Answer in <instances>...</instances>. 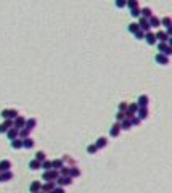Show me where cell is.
I'll return each mask as SVG.
<instances>
[{"mask_svg": "<svg viewBox=\"0 0 172 193\" xmlns=\"http://www.w3.org/2000/svg\"><path fill=\"white\" fill-rule=\"evenodd\" d=\"M58 175H60V171H56V169H48V171L44 172V175H42V180H45V182H55Z\"/></svg>", "mask_w": 172, "mask_h": 193, "instance_id": "1", "label": "cell"}, {"mask_svg": "<svg viewBox=\"0 0 172 193\" xmlns=\"http://www.w3.org/2000/svg\"><path fill=\"white\" fill-rule=\"evenodd\" d=\"M55 184L58 187L71 185V184H73V177H69V175H58V177H56V180H55Z\"/></svg>", "mask_w": 172, "mask_h": 193, "instance_id": "2", "label": "cell"}, {"mask_svg": "<svg viewBox=\"0 0 172 193\" xmlns=\"http://www.w3.org/2000/svg\"><path fill=\"white\" fill-rule=\"evenodd\" d=\"M158 52L166 55V57H170L172 55V47L167 42H158Z\"/></svg>", "mask_w": 172, "mask_h": 193, "instance_id": "3", "label": "cell"}, {"mask_svg": "<svg viewBox=\"0 0 172 193\" xmlns=\"http://www.w3.org/2000/svg\"><path fill=\"white\" fill-rule=\"evenodd\" d=\"M138 27H140V31L143 32H148L151 27H150V23H148V18H143V16H138Z\"/></svg>", "mask_w": 172, "mask_h": 193, "instance_id": "4", "label": "cell"}, {"mask_svg": "<svg viewBox=\"0 0 172 193\" xmlns=\"http://www.w3.org/2000/svg\"><path fill=\"white\" fill-rule=\"evenodd\" d=\"M0 116H2L3 119H15L18 116V111L13 108H8V109H3L2 113H0Z\"/></svg>", "mask_w": 172, "mask_h": 193, "instance_id": "5", "label": "cell"}, {"mask_svg": "<svg viewBox=\"0 0 172 193\" xmlns=\"http://www.w3.org/2000/svg\"><path fill=\"white\" fill-rule=\"evenodd\" d=\"M109 135L113 137V139H116V137H119V135H121V124H119V122H116V124H113V126H111V129H109Z\"/></svg>", "mask_w": 172, "mask_h": 193, "instance_id": "6", "label": "cell"}, {"mask_svg": "<svg viewBox=\"0 0 172 193\" xmlns=\"http://www.w3.org/2000/svg\"><path fill=\"white\" fill-rule=\"evenodd\" d=\"M135 103L138 105V108H148V103H150L148 95H140V96H138V100H137Z\"/></svg>", "mask_w": 172, "mask_h": 193, "instance_id": "7", "label": "cell"}, {"mask_svg": "<svg viewBox=\"0 0 172 193\" xmlns=\"http://www.w3.org/2000/svg\"><path fill=\"white\" fill-rule=\"evenodd\" d=\"M154 60H156L158 64H163V66H167L169 64V57H166V55H163V53H158L156 57H154Z\"/></svg>", "mask_w": 172, "mask_h": 193, "instance_id": "8", "label": "cell"}, {"mask_svg": "<svg viewBox=\"0 0 172 193\" xmlns=\"http://www.w3.org/2000/svg\"><path fill=\"white\" fill-rule=\"evenodd\" d=\"M10 127H13V119H5L2 124H0V134H5Z\"/></svg>", "mask_w": 172, "mask_h": 193, "instance_id": "9", "label": "cell"}, {"mask_svg": "<svg viewBox=\"0 0 172 193\" xmlns=\"http://www.w3.org/2000/svg\"><path fill=\"white\" fill-rule=\"evenodd\" d=\"M154 37H156L158 42H167V40L170 39V37L166 34V31H158V32L154 34Z\"/></svg>", "mask_w": 172, "mask_h": 193, "instance_id": "10", "label": "cell"}, {"mask_svg": "<svg viewBox=\"0 0 172 193\" xmlns=\"http://www.w3.org/2000/svg\"><path fill=\"white\" fill-rule=\"evenodd\" d=\"M13 179V172L11 171H2L0 172V182H10Z\"/></svg>", "mask_w": 172, "mask_h": 193, "instance_id": "11", "label": "cell"}, {"mask_svg": "<svg viewBox=\"0 0 172 193\" xmlns=\"http://www.w3.org/2000/svg\"><path fill=\"white\" fill-rule=\"evenodd\" d=\"M24 122H26V119L23 118V116H16L15 119H13V127H16V129H21V127H24Z\"/></svg>", "mask_w": 172, "mask_h": 193, "instance_id": "12", "label": "cell"}, {"mask_svg": "<svg viewBox=\"0 0 172 193\" xmlns=\"http://www.w3.org/2000/svg\"><path fill=\"white\" fill-rule=\"evenodd\" d=\"M143 39H145L147 40V44L148 45H154V44H158V40H156V37H154V34L153 32H145V37H143Z\"/></svg>", "mask_w": 172, "mask_h": 193, "instance_id": "13", "label": "cell"}, {"mask_svg": "<svg viewBox=\"0 0 172 193\" xmlns=\"http://www.w3.org/2000/svg\"><path fill=\"white\" fill-rule=\"evenodd\" d=\"M55 187H56V184H55V182H45V184H42V187H40V191L48 193V191H52Z\"/></svg>", "mask_w": 172, "mask_h": 193, "instance_id": "14", "label": "cell"}, {"mask_svg": "<svg viewBox=\"0 0 172 193\" xmlns=\"http://www.w3.org/2000/svg\"><path fill=\"white\" fill-rule=\"evenodd\" d=\"M140 121H145L147 118H148V108H138V111H137V114H135Z\"/></svg>", "mask_w": 172, "mask_h": 193, "instance_id": "15", "label": "cell"}, {"mask_svg": "<svg viewBox=\"0 0 172 193\" xmlns=\"http://www.w3.org/2000/svg\"><path fill=\"white\" fill-rule=\"evenodd\" d=\"M36 126H37V119H36V118L26 119V122H24V127H26V129H29V130L36 129Z\"/></svg>", "mask_w": 172, "mask_h": 193, "instance_id": "16", "label": "cell"}, {"mask_svg": "<svg viewBox=\"0 0 172 193\" xmlns=\"http://www.w3.org/2000/svg\"><path fill=\"white\" fill-rule=\"evenodd\" d=\"M18 130L19 129H16V127H10L5 134H7V137H8V140H13V139H16L18 137Z\"/></svg>", "mask_w": 172, "mask_h": 193, "instance_id": "17", "label": "cell"}, {"mask_svg": "<svg viewBox=\"0 0 172 193\" xmlns=\"http://www.w3.org/2000/svg\"><path fill=\"white\" fill-rule=\"evenodd\" d=\"M11 169V161L10 159H2L0 161V172L2 171H10Z\"/></svg>", "mask_w": 172, "mask_h": 193, "instance_id": "18", "label": "cell"}, {"mask_svg": "<svg viewBox=\"0 0 172 193\" xmlns=\"http://www.w3.org/2000/svg\"><path fill=\"white\" fill-rule=\"evenodd\" d=\"M10 142H11V148L13 150H21L23 148V140L19 139V137H16V139H13Z\"/></svg>", "mask_w": 172, "mask_h": 193, "instance_id": "19", "label": "cell"}, {"mask_svg": "<svg viewBox=\"0 0 172 193\" xmlns=\"http://www.w3.org/2000/svg\"><path fill=\"white\" fill-rule=\"evenodd\" d=\"M21 140H23V148H27V150L34 148V140L31 137H26V139H21Z\"/></svg>", "mask_w": 172, "mask_h": 193, "instance_id": "20", "label": "cell"}, {"mask_svg": "<svg viewBox=\"0 0 172 193\" xmlns=\"http://www.w3.org/2000/svg\"><path fill=\"white\" fill-rule=\"evenodd\" d=\"M148 23H150V27H159L161 26V19L158 16H150L148 18Z\"/></svg>", "mask_w": 172, "mask_h": 193, "instance_id": "21", "label": "cell"}, {"mask_svg": "<svg viewBox=\"0 0 172 193\" xmlns=\"http://www.w3.org/2000/svg\"><path fill=\"white\" fill-rule=\"evenodd\" d=\"M95 145L98 146V150H100V148H105V146L108 145V139H106V137H98L97 142H95Z\"/></svg>", "mask_w": 172, "mask_h": 193, "instance_id": "22", "label": "cell"}, {"mask_svg": "<svg viewBox=\"0 0 172 193\" xmlns=\"http://www.w3.org/2000/svg\"><path fill=\"white\" fill-rule=\"evenodd\" d=\"M63 166H64V161H63V159H53V161H52V169L60 171Z\"/></svg>", "mask_w": 172, "mask_h": 193, "instance_id": "23", "label": "cell"}, {"mask_svg": "<svg viewBox=\"0 0 172 193\" xmlns=\"http://www.w3.org/2000/svg\"><path fill=\"white\" fill-rule=\"evenodd\" d=\"M140 16H143V18H150V16H153V10H151L150 7L141 8V10H140Z\"/></svg>", "mask_w": 172, "mask_h": 193, "instance_id": "24", "label": "cell"}, {"mask_svg": "<svg viewBox=\"0 0 172 193\" xmlns=\"http://www.w3.org/2000/svg\"><path fill=\"white\" fill-rule=\"evenodd\" d=\"M119 124H121V130H129V129L132 127V122H130V119H127V118H125V119H122Z\"/></svg>", "mask_w": 172, "mask_h": 193, "instance_id": "25", "label": "cell"}, {"mask_svg": "<svg viewBox=\"0 0 172 193\" xmlns=\"http://www.w3.org/2000/svg\"><path fill=\"white\" fill-rule=\"evenodd\" d=\"M40 187H42V182L36 180V182H32V184H31L29 191H31V193H37V191H40Z\"/></svg>", "mask_w": 172, "mask_h": 193, "instance_id": "26", "label": "cell"}, {"mask_svg": "<svg viewBox=\"0 0 172 193\" xmlns=\"http://www.w3.org/2000/svg\"><path fill=\"white\" fill-rule=\"evenodd\" d=\"M29 135H31V130L26 129V127H21L18 130V137H19V139H26V137H29Z\"/></svg>", "mask_w": 172, "mask_h": 193, "instance_id": "27", "label": "cell"}, {"mask_svg": "<svg viewBox=\"0 0 172 193\" xmlns=\"http://www.w3.org/2000/svg\"><path fill=\"white\" fill-rule=\"evenodd\" d=\"M125 111L132 113V114H137V111H138V105H137V103H129V105H127V109H125Z\"/></svg>", "mask_w": 172, "mask_h": 193, "instance_id": "28", "label": "cell"}, {"mask_svg": "<svg viewBox=\"0 0 172 193\" xmlns=\"http://www.w3.org/2000/svg\"><path fill=\"white\" fill-rule=\"evenodd\" d=\"M29 169H31V171H39V169H40V161L32 159V161L29 163Z\"/></svg>", "mask_w": 172, "mask_h": 193, "instance_id": "29", "label": "cell"}, {"mask_svg": "<svg viewBox=\"0 0 172 193\" xmlns=\"http://www.w3.org/2000/svg\"><path fill=\"white\" fill-rule=\"evenodd\" d=\"M79 175H80V171H79V168H69V177L76 179V177H79Z\"/></svg>", "mask_w": 172, "mask_h": 193, "instance_id": "30", "label": "cell"}, {"mask_svg": "<svg viewBox=\"0 0 172 193\" xmlns=\"http://www.w3.org/2000/svg\"><path fill=\"white\" fill-rule=\"evenodd\" d=\"M40 169H44V171H48V169H52V161H48V159L42 161V163H40Z\"/></svg>", "mask_w": 172, "mask_h": 193, "instance_id": "31", "label": "cell"}, {"mask_svg": "<svg viewBox=\"0 0 172 193\" xmlns=\"http://www.w3.org/2000/svg\"><path fill=\"white\" fill-rule=\"evenodd\" d=\"M138 31H140V27H138V24H137V23L129 24V32H130V34H135V32H138Z\"/></svg>", "mask_w": 172, "mask_h": 193, "instance_id": "32", "label": "cell"}, {"mask_svg": "<svg viewBox=\"0 0 172 193\" xmlns=\"http://www.w3.org/2000/svg\"><path fill=\"white\" fill-rule=\"evenodd\" d=\"M97 151H98V146H97L95 143H92V145L87 146V153H89V155H97Z\"/></svg>", "mask_w": 172, "mask_h": 193, "instance_id": "33", "label": "cell"}, {"mask_svg": "<svg viewBox=\"0 0 172 193\" xmlns=\"http://www.w3.org/2000/svg\"><path fill=\"white\" fill-rule=\"evenodd\" d=\"M125 7H129V8H137L138 7V0H127L125 2Z\"/></svg>", "mask_w": 172, "mask_h": 193, "instance_id": "34", "label": "cell"}, {"mask_svg": "<svg viewBox=\"0 0 172 193\" xmlns=\"http://www.w3.org/2000/svg\"><path fill=\"white\" fill-rule=\"evenodd\" d=\"M36 159L42 163V161H45V159H47V156H45L44 151H37V153H36Z\"/></svg>", "mask_w": 172, "mask_h": 193, "instance_id": "35", "label": "cell"}, {"mask_svg": "<svg viewBox=\"0 0 172 193\" xmlns=\"http://www.w3.org/2000/svg\"><path fill=\"white\" fill-rule=\"evenodd\" d=\"M161 24H163L164 27H169V26H172V21H170L169 16H164V18L161 19Z\"/></svg>", "mask_w": 172, "mask_h": 193, "instance_id": "36", "label": "cell"}, {"mask_svg": "<svg viewBox=\"0 0 172 193\" xmlns=\"http://www.w3.org/2000/svg\"><path fill=\"white\" fill-rule=\"evenodd\" d=\"M122 119H125V111H118V114H116V122H121Z\"/></svg>", "mask_w": 172, "mask_h": 193, "instance_id": "37", "label": "cell"}, {"mask_svg": "<svg viewBox=\"0 0 172 193\" xmlns=\"http://www.w3.org/2000/svg\"><path fill=\"white\" fill-rule=\"evenodd\" d=\"M130 15H132V18H138L140 16V8L137 7V8H132L130 10Z\"/></svg>", "mask_w": 172, "mask_h": 193, "instance_id": "38", "label": "cell"}, {"mask_svg": "<svg viewBox=\"0 0 172 193\" xmlns=\"http://www.w3.org/2000/svg\"><path fill=\"white\" fill-rule=\"evenodd\" d=\"M48 193H66V191H64L63 187H55V188H53L52 191H48Z\"/></svg>", "mask_w": 172, "mask_h": 193, "instance_id": "39", "label": "cell"}, {"mask_svg": "<svg viewBox=\"0 0 172 193\" xmlns=\"http://www.w3.org/2000/svg\"><path fill=\"white\" fill-rule=\"evenodd\" d=\"M134 36H135L137 40H143V37H145V32H143V31H138V32H135Z\"/></svg>", "mask_w": 172, "mask_h": 193, "instance_id": "40", "label": "cell"}, {"mask_svg": "<svg viewBox=\"0 0 172 193\" xmlns=\"http://www.w3.org/2000/svg\"><path fill=\"white\" fill-rule=\"evenodd\" d=\"M60 175H69V168L63 166V168L60 169Z\"/></svg>", "mask_w": 172, "mask_h": 193, "instance_id": "41", "label": "cell"}, {"mask_svg": "<svg viewBox=\"0 0 172 193\" xmlns=\"http://www.w3.org/2000/svg\"><path fill=\"white\" fill-rule=\"evenodd\" d=\"M127 105H129V103L121 102V103H119V106H118V109H119V111H125V109H127Z\"/></svg>", "mask_w": 172, "mask_h": 193, "instance_id": "42", "label": "cell"}, {"mask_svg": "<svg viewBox=\"0 0 172 193\" xmlns=\"http://www.w3.org/2000/svg\"><path fill=\"white\" fill-rule=\"evenodd\" d=\"M125 2H127V0H116V7L118 8H124L125 7Z\"/></svg>", "mask_w": 172, "mask_h": 193, "instance_id": "43", "label": "cell"}, {"mask_svg": "<svg viewBox=\"0 0 172 193\" xmlns=\"http://www.w3.org/2000/svg\"><path fill=\"white\" fill-rule=\"evenodd\" d=\"M130 122H132V126H138V124H140L141 121H140V119H138L137 116H134V118L130 119Z\"/></svg>", "mask_w": 172, "mask_h": 193, "instance_id": "44", "label": "cell"}, {"mask_svg": "<svg viewBox=\"0 0 172 193\" xmlns=\"http://www.w3.org/2000/svg\"><path fill=\"white\" fill-rule=\"evenodd\" d=\"M166 34L170 37V34H172V26H169V27H166Z\"/></svg>", "mask_w": 172, "mask_h": 193, "instance_id": "45", "label": "cell"}, {"mask_svg": "<svg viewBox=\"0 0 172 193\" xmlns=\"http://www.w3.org/2000/svg\"><path fill=\"white\" fill-rule=\"evenodd\" d=\"M37 193H44V191H37Z\"/></svg>", "mask_w": 172, "mask_h": 193, "instance_id": "46", "label": "cell"}]
</instances>
